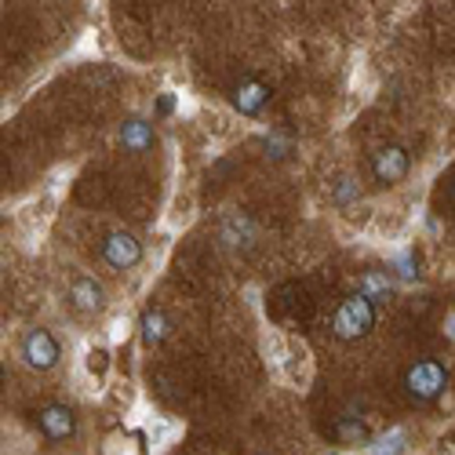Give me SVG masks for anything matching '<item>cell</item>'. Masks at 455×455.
<instances>
[{
  "label": "cell",
  "instance_id": "30bf717a",
  "mask_svg": "<svg viewBox=\"0 0 455 455\" xmlns=\"http://www.w3.org/2000/svg\"><path fill=\"white\" fill-rule=\"evenodd\" d=\"M139 328H142V343H146V347H161L164 339H168V331H172V321H168V314H164V310L149 307V310L142 314Z\"/></svg>",
  "mask_w": 455,
  "mask_h": 455
},
{
  "label": "cell",
  "instance_id": "ac0fdd59",
  "mask_svg": "<svg viewBox=\"0 0 455 455\" xmlns=\"http://www.w3.org/2000/svg\"><path fill=\"white\" fill-rule=\"evenodd\" d=\"M88 368H92V371H95V368L102 371V368H106V350H92V354H88Z\"/></svg>",
  "mask_w": 455,
  "mask_h": 455
},
{
  "label": "cell",
  "instance_id": "9a60e30c",
  "mask_svg": "<svg viewBox=\"0 0 455 455\" xmlns=\"http://www.w3.org/2000/svg\"><path fill=\"white\" fill-rule=\"evenodd\" d=\"M350 201H357V182L350 175L335 179V204H350Z\"/></svg>",
  "mask_w": 455,
  "mask_h": 455
},
{
  "label": "cell",
  "instance_id": "9c48e42d",
  "mask_svg": "<svg viewBox=\"0 0 455 455\" xmlns=\"http://www.w3.org/2000/svg\"><path fill=\"white\" fill-rule=\"evenodd\" d=\"M121 142H124V149H132V154H146V149L157 142V135H154V124H149V121H142V117H132V121H124V128H121Z\"/></svg>",
  "mask_w": 455,
  "mask_h": 455
},
{
  "label": "cell",
  "instance_id": "3957f363",
  "mask_svg": "<svg viewBox=\"0 0 455 455\" xmlns=\"http://www.w3.org/2000/svg\"><path fill=\"white\" fill-rule=\"evenodd\" d=\"M22 361L36 371H52L59 364V343H55V335L48 328H29L22 335V347H19Z\"/></svg>",
  "mask_w": 455,
  "mask_h": 455
},
{
  "label": "cell",
  "instance_id": "ba28073f",
  "mask_svg": "<svg viewBox=\"0 0 455 455\" xmlns=\"http://www.w3.org/2000/svg\"><path fill=\"white\" fill-rule=\"evenodd\" d=\"M69 302L81 314H99L106 307V288L95 277H77V281L69 284Z\"/></svg>",
  "mask_w": 455,
  "mask_h": 455
},
{
  "label": "cell",
  "instance_id": "4fadbf2b",
  "mask_svg": "<svg viewBox=\"0 0 455 455\" xmlns=\"http://www.w3.org/2000/svg\"><path fill=\"white\" fill-rule=\"evenodd\" d=\"M335 434H339V441H350V444H368V430H364V423H354V419H339Z\"/></svg>",
  "mask_w": 455,
  "mask_h": 455
},
{
  "label": "cell",
  "instance_id": "52a82bcc",
  "mask_svg": "<svg viewBox=\"0 0 455 455\" xmlns=\"http://www.w3.org/2000/svg\"><path fill=\"white\" fill-rule=\"evenodd\" d=\"M230 102H234L237 113H244V117H259V113L267 109V102H270V88L262 84V81H255V77H244V81L234 88Z\"/></svg>",
  "mask_w": 455,
  "mask_h": 455
},
{
  "label": "cell",
  "instance_id": "e0dca14e",
  "mask_svg": "<svg viewBox=\"0 0 455 455\" xmlns=\"http://www.w3.org/2000/svg\"><path fill=\"white\" fill-rule=\"evenodd\" d=\"M267 149H274L270 157H277V161H281V157H288V149H291V139H284V135H270V139H267Z\"/></svg>",
  "mask_w": 455,
  "mask_h": 455
},
{
  "label": "cell",
  "instance_id": "277c9868",
  "mask_svg": "<svg viewBox=\"0 0 455 455\" xmlns=\"http://www.w3.org/2000/svg\"><path fill=\"white\" fill-rule=\"evenodd\" d=\"M102 259H106V267H113V270H132V267H139V259H142V244H139L135 234L117 230V234H109L102 241Z\"/></svg>",
  "mask_w": 455,
  "mask_h": 455
},
{
  "label": "cell",
  "instance_id": "8fae6325",
  "mask_svg": "<svg viewBox=\"0 0 455 455\" xmlns=\"http://www.w3.org/2000/svg\"><path fill=\"white\" fill-rule=\"evenodd\" d=\"M241 237H255V222L248 215H230L222 222V241L230 244V248H241L244 241Z\"/></svg>",
  "mask_w": 455,
  "mask_h": 455
},
{
  "label": "cell",
  "instance_id": "2e32d148",
  "mask_svg": "<svg viewBox=\"0 0 455 455\" xmlns=\"http://www.w3.org/2000/svg\"><path fill=\"white\" fill-rule=\"evenodd\" d=\"M394 267H397V277H404V281H411L415 274H419V270H415V255H411L408 248L394 255Z\"/></svg>",
  "mask_w": 455,
  "mask_h": 455
},
{
  "label": "cell",
  "instance_id": "5bb4252c",
  "mask_svg": "<svg viewBox=\"0 0 455 455\" xmlns=\"http://www.w3.org/2000/svg\"><path fill=\"white\" fill-rule=\"evenodd\" d=\"M401 451H404V430L387 434L383 441H379V444L371 448V455H401Z\"/></svg>",
  "mask_w": 455,
  "mask_h": 455
},
{
  "label": "cell",
  "instance_id": "8992f818",
  "mask_svg": "<svg viewBox=\"0 0 455 455\" xmlns=\"http://www.w3.org/2000/svg\"><path fill=\"white\" fill-rule=\"evenodd\" d=\"M36 423H41L44 437L48 441H69L73 434H77V415H73L69 404H48L36 411Z\"/></svg>",
  "mask_w": 455,
  "mask_h": 455
},
{
  "label": "cell",
  "instance_id": "7a4b0ae2",
  "mask_svg": "<svg viewBox=\"0 0 455 455\" xmlns=\"http://www.w3.org/2000/svg\"><path fill=\"white\" fill-rule=\"evenodd\" d=\"M448 387V368L441 361H415L408 371H404V394L419 404H430L444 394Z\"/></svg>",
  "mask_w": 455,
  "mask_h": 455
},
{
  "label": "cell",
  "instance_id": "6da1fadb",
  "mask_svg": "<svg viewBox=\"0 0 455 455\" xmlns=\"http://www.w3.org/2000/svg\"><path fill=\"white\" fill-rule=\"evenodd\" d=\"M335 339H343V343H357V339H364L371 328H375V302L368 295H347L343 302H339L335 310Z\"/></svg>",
  "mask_w": 455,
  "mask_h": 455
},
{
  "label": "cell",
  "instance_id": "d6986e66",
  "mask_svg": "<svg viewBox=\"0 0 455 455\" xmlns=\"http://www.w3.org/2000/svg\"><path fill=\"white\" fill-rule=\"evenodd\" d=\"M451 194H455V172H451Z\"/></svg>",
  "mask_w": 455,
  "mask_h": 455
},
{
  "label": "cell",
  "instance_id": "5b68a950",
  "mask_svg": "<svg viewBox=\"0 0 455 455\" xmlns=\"http://www.w3.org/2000/svg\"><path fill=\"white\" fill-rule=\"evenodd\" d=\"M408 168H411V157H408V149H401V146H383V149H379V154L371 157V175L383 182V186L404 182Z\"/></svg>",
  "mask_w": 455,
  "mask_h": 455
},
{
  "label": "cell",
  "instance_id": "7c38bea8",
  "mask_svg": "<svg viewBox=\"0 0 455 455\" xmlns=\"http://www.w3.org/2000/svg\"><path fill=\"white\" fill-rule=\"evenodd\" d=\"M390 288H394V281H390V274H387V270H364V274H361V295H368L371 302L387 299V295H390Z\"/></svg>",
  "mask_w": 455,
  "mask_h": 455
}]
</instances>
